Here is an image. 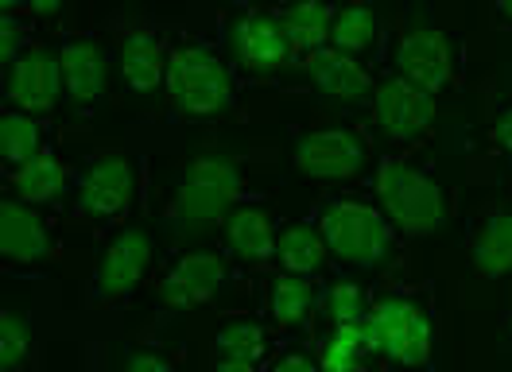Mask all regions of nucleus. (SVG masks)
<instances>
[{
  "label": "nucleus",
  "mask_w": 512,
  "mask_h": 372,
  "mask_svg": "<svg viewBox=\"0 0 512 372\" xmlns=\"http://www.w3.org/2000/svg\"><path fill=\"white\" fill-rule=\"evenodd\" d=\"M326 237L322 229L311 225H291L280 233V245H276V260L284 264L288 276H315L322 264H326Z\"/></svg>",
  "instance_id": "5701e85b"
},
{
  "label": "nucleus",
  "mask_w": 512,
  "mask_h": 372,
  "mask_svg": "<svg viewBox=\"0 0 512 372\" xmlns=\"http://www.w3.org/2000/svg\"><path fill=\"white\" fill-rule=\"evenodd\" d=\"M334 8L330 4H295V8H284L276 12V20L288 31L291 47L299 59H311L330 47V28H334Z\"/></svg>",
  "instance_id": "aec40b11"
},
{
  "label": "nucleus",
  "mask_w": 512,
  "mask_h": 372,
  "mask_svg": "<svg viewBox=\"0 0 512 372\" xmlns=\"http://www.w3.org/2000/svg\"><path fill=\"white\" fill-rule=\"evenodd\" d=\"M326 248L357 272H373L396 252V225L369 202H330L319 217Z\"/></svg>",
  "instance_id": "f03ea898"
},
{
  "label": "nucleus",
  "mask_w": 512,
  "mask_h": 372,
  "mask_svg": "<svg viewBox=\"0 0 512 372\" xmlns=\"http://www.w3.org/2000/svg\"><path fill=\"white\" fill-rule=\"evenodd\" d=\"M128 372H175V369H171V361H163L156 353H140V357L128 361Z\"/></svg>",
  "instance_id": "7c9ffc66"
},
{
  "label": "nucleus",
  "mask_w": 512,
  "mask_h": 372,
  "mask_svg": "<svg viewBox=\"0 0 512 372\" xmlns=\"http://www.w3.org/2000/svg\"><path fill=\"white\" fill-rule=\"evenodd\" d=\"M369 310H373V303H369L365 287H361V283H353V279L330 283V287L322 291V299H319V314L326 318V326L357 322V318H365Z\"/></svg>",
  "instance_id": "bb28decb"
},
{
  "label": "nucleus",
  "mask_w": 512,
  "mask_h": 372,
  "mask_svg": "<svg viewBox=\"0 0 512 372\" xmlns=\"http://www.w3.org/2000/svg\"><path fill=\"white\" fill-rule=\"evenodd\" d=\"M272 372H322V369H319V361H311L307 353H288Z\"/></svg>",
  "instance_id": "2f4dec72"
},
{
  "label": "nucleus",
  "mask_w": 512,
  "mask_h": 372,
  "mask_svg": "<svg viewBox=\"0 0 512 372\" xmlns=\"http://www.w3.org/2000/svg\"><path fill=\"white\" fill-rule=\"evenodd\" d=\"M497 12H501V16H509V20H512V4H497Z\"/></svg>",
  "instance_id": "f704fd0d"
},
{
  "label": "nucleus",
  "mask_w": 512,
  "mask_h": 372,
  "mask_svg": "<svg viewBox=\"0 0 512 372\" xmlns=\"http://www.w3.org/2000/svg\"><path fill=\"white\" fill-rule=\"evenodd\" d=\"M474 268L485 279H505L512 272V210H493L474 241Z\"/></svg>",
  "instance_id": "4be33fe9"
},
{
  "label": "nucleus",
  "mask_w": 512,
  "mask_h": 372,
  "mask_svg": "<svg viewBox=\"0 0 512 372\" xmlns=\"http://www.w3.org/2000/svg\"><path fill=\"white\" fill-rule=\"evenodd\" d=\"M28 349H32V334H28L24 318L0 314V361H4V372H20V365L28 361Z\"/></svg>",
  "instance_id": "c85d7f7f"
},
{
  "label": "nucleus",
  "mask_w": 512,
  "mask_h": 372,
  "mask_svg": "<svg viewBox=\"0 0 512 372\" xmlns=\"http://www.w3.org/2000/svg\"><path fill=\"white\" fill-rule=\"evenodd\" d=\"M233 55L249 70H284L299 59L291 47L288 31L276 16L253 12L233 28Z\"/></svg>",
  "instance_id": "9b49d317"
},
{
  "label": "nucleus",
  "mask_w": 512,
  "mask_h": 372,
  "mask_svg": "<svg viewBox=\"0 0 512 372\" xmlns=\"http://www.w3.org/2000/svg\"><path fill=\"white\" fill-rule=\"evenodd\" d=\"M167 62H171L167 47L148 31H136L121 43V74H125L132 90L152 93L156 86H163L167 82Z\"/></svg>",
  "instance_id": "6ab92c4d"
},
{
  "label": "nucleus",
  "mask_w": 512,
  "mask_h": 372,
  "mask_svg": "<svg viewBox=\"0 0 512 372\" xmlns=\"http://www.w3.org/2000/svg\"><path fill=\"white\" fill-rule=\"evenodd\" d=\"M24 43H28V28L4 8V20H0V55H4V66H12L24 55Z\"/></svg>",
  "instance_id": "c756f323"
},
{
  "label": "nucleus",
  "mask_w": 512,
  "mask_h": 372,
  "mask_svg": "<svg viewBox=\"0 0 512 372\" xmlns=\"http://www.w3.org/2000/svg\"><path fill=\"white\" fill-rule=\"evenodd\" d=\"M241 194V175L222 155L194 159L175 190V225L179 233H202L214 229L222 217L233 214V202Z\"/></svg>",
  "instance_id": "7ed1b4c3"
},
{
  "label": "nucleus",
  "mask_w": 512,
  "mask_h": 372,
  "mask_svg": "<svg viewBox=\"0 0 512 372\" xmlns=\"http://www.w3.org/2000/svg\"><path fill=\"white\" fill-rule=\"evenodd\" d=\"M377 35H381V20H377V12H373V8H365V4H353V8H342V12L334 16L330 47H334V51H342V55H350V59H361V55L377 43Z\"/></svg>",
  "instance_id": "393cba45"
},
{
  "label": "nucleus",
  "mask_w": 512,
  "mask_h": 372,
  "mask_svg": "<svg viewBox=\"0 0 512 372\" xmlns=\"http://www.w3.org/2000/svg\"><path fill=\"white\" fill-rule=\"evenodd\" d=\"M505 326H509V334H512V314H509V318H505Z\"/></svg>",
  "instance_id": "c9c22d12"
},
{
  "label": "nucleus",
  "mask_w": 512,
  "mask_h": 372,
  "mask_svg": "<svg viewBox=\"0 0 512 372\" xmlns=\"http://www.w3.org/2000/svg\"><path fill=\"white\" fill-rule=\"evenodd\" d=\"M225 283V260L214 252H187L160 283V299L171 310H194L210 303Z\"/></svg>",
  "instance_id": "9d476101"
},
{
  "label": "nucleus",
  "mask_w": 512,
  "mask_h": 372,
  "mask_svg": "<svg viewBox=\"0 0 512 372\" xmlns=\"http://www.w3.org/2000/svg\"><path fill=\"white\" fill-rule=\"evenodd\" d=\"M373 117L388 144H416L435 124V97L392 74L373 90Z\"/></svg>",
  "instance_id": "423d86ee"
},
{
  "label": "nucleus",
  "mask_w": 512,
  "mask_h": 372,
  "mask_svg": "<svg viewBox=\"0 0 512 372\" xmlns=\"http://www.w3.org/2000/svg\"><path fill=\"white\" fill-rule=\"evenodd\" d=\"M381 353V338L373 330V318H357L330 326L319 341V369L322 372H365V361Z\"/></svg>",
  "instance_id": "dca6fc26"
},
{
  "label": "nucleus",
  "mask_w": 512,
  "mask_h": 372,
  "mask_svg": "<svg viewBox=\"0 0 512 372\" xmlns=\"http://www.w3.org/2000/svg\"><path fill=\"white\" fill-rule=\"evenodd\" d=\"M148 264H152V237L140 233V229L117 233L105 248L101 264H97V291L109 295V299H121L144 279Z\"/></svg>",
  "instance_id": "f8f14e48"
},
{
  "label": "nucleus",
  "mask_w": 512,
  "mask_h": 372,
  "mask_svg": "<svg viewBox=\"0 0 512 372\" xmlns=\"http://www.w3.org/2000/svg\"><path fill=\"white\" fill-rule=\"evenodd\" d=\"M63 70H59V51L47 47H28L20 59L8 66V97L16 101L20 113H51L63 97Z\"/></svg>",
  "instance_id": "6e6552de"
},
{
  "label": "nucleus",
  "mask_w": 512,
  "mask_h": 372,
  "mask_svg": "<svg viewBox=\"0 0 512 372\" xmlns=\"http://www.w3.org/2000/svg\"><path fill=\"white\" fill-rule=\"evenodd\" d=\"M377 202L381 214L404 237H431L447 221L443 186L404 159H381L377 167Z\"/></svg>",
  "instance_id": "f257e3e1"
},
{
  "label": "nucleus",
  "mask_w": 512,
  "mask_h": 372,
  "mask_svg": "<svg viewBox=\"0 0 512 372\" xmlns=\"http://www.w3.org/2000/svg\"><path fill=\"white\" fill-rule=\"evenodd\" d=\"M396 74L435 97L450 82V74H454L447 35L435 28L408 31L400 39V47H396Z\"/></svg>",
  "instance_id": "1a4fd4ad"
},
{
  "label": "nucleus",
  "mask_w": 512,
  "mask_h": 372,
  "mask_svg": "<svg viewBox=\"0 0 512 372\" xmlns=\"http://www.w3.org/2000/svg\"><path fill=\"white\" fill-rule=\"evenodd\" d=\"M291 163L307 179L338 183V179H353L365 167V144H361V136H353L346 128H322L295 144Z\"/></svg>",
  "instance_id": "0eeeda50"
},
{
  "label": "nucleus",
  "mask_w": 512,
  "mask_h": 372,
  "mask_svg": "<svg viewBox=\"0 0 512 372\" xmlns=\"http://www.w3.org/2000/svg\"><path fill=\"white\" fill-rule=\"evenodd\" d=\"M225 245L245 264H268L276 256V245H280L276 221L256 206H241L225 217Z\"/></svg>",
  "instance_id": "a211bd4d"
},
{
  "label": "nucleus",
  "mask_w": 512,
  "mask_h": 372,
  "mask_svg": "<svg viewBox=\"0 0 512 372\" xmlns=\"http://www.w3.org/2000/svg\"><path fill=\"white\" fill-rule=\"evenodd\" d=\"M369 318L381 338V357L408 369H423L431 361V322L416 299H404V295L377 299Z\"/></svg>",
  "instance_id": "39448f33"
},
{
  "label": "nucleus",
  "mask_w": 512,
  "mask_h": 372,
  "mask_svg": "<svg viewBox=\"0 0 512 372\" xmlns=\"http://www.w3.org/2000/svg\"><path fill=\"white\" fill-rule=\"evenodd\" d=\"M214 349L218 357H233V361H260L264 349H268V330L256 326V322H233V326H222L218 338H214Z\"/></svg>",
  "instance_id": "cd10ccee"
},
{
  "label": "nucleus",
  "mask_w": 512,
  "mask_h": 372,
  "mask_svg": "<svg viewBox=\"0 0 512 372\" xmlns=\"http://www.w3.org/2000/svg\"><path fill=\"white\" fill-rule=\"evenodd\" d=\"M59 70H63V90L66 97H74L78 105H90L105 93V74L109 62L105 51L90 43V39H70L59 47Z\"/></svg>",
  "instance_id": "f3484780"
},
{
  "label": "nucleus",
  "mask_w": 512,
  "mask_h": 372,
  "mask_svg": "<svg viewBox=\"0 0 512 372\" xmlns=\"http://www.w3.org/2000/svg\"><path fill=\"white\" fill-rule=\"evenodd\" d=\"M39 152H43L39 148V124L20 109H4V117H0V155H4V163L12 171H20Z\"/></svg>",
  "instance_id": "a878e982"
},
{
  "label": "nucleus",
  "mask_w": 512,
  "mask_h": 372,
  "mask_svg": "<svg viewBox=\"0 0 512 372\" xmlns=\"http://www.w3.org/2000/svg\"><path fill=\"white\" fill-rule=\"evenodd\" d=\"M214 372H256L253 361H233V357H218L214 361Z\"/></svg>",
  "instance_id": "72a5a7b5"
},
{
  "label": "nucleus",
  "mask_w": 512,
  "mask_h": 372,
  "mask_svg": "<svg viewBox=\"0 0 512 372\" xmlns=\"http://www.w3.org/2000/svg\"><path fill=\"white\" fill-rule=\"evenodd\" d=\"M268 307H272V318L284 326V330H295L311 318V310L319 307V291L311 276H284L272 283V295H268Z\"/></svg>",
  "instance_id": "b1692460"
},
{
  "label": "nucleus",
  "mask_w": 512,
  "mask_h": 372,
  "mask_svg": "<svg viewBox=\"0 0 512 372\" xmlns=\"http://www.w3.org/2000/svg\"><path fill=\"white\" fill-rule=\"evenodd\" d=\"M12 186H16V198L24 206H51V202H59L66 190L63 159L43 148L32 163H24L20 171H12Z\"/></svg>",
  "instance_id": "412c9836"
},
{
  "label": "nucleus",
  "mask_w": 512,
  "mask_h": 372,
  "mask_svg": "<svg viewBox=\"0 0 512 372\" xmlns=\"http://www.w3.org/2000/svg\"><path fill=\"white\" fill-rule=\"evenodd\" d=\"M303 70H307L311 82H315L326 97H334V101H373V90H377L373 74L357 59L334 51V47H326L319 55L303 59Z\"/></svg>",
  "instance_id": "4468645a"
},
{
  "label": "nucleus",
  "mask_w": 512,
  "mask_h": 372,
  "mask_svg": "<svg viewBox=\"0 0 512 372\" xmlns=\"http://www.w3.org/2000/svg\"><path fill=\"white\" fill-rule=\"evenodd\" d=\"M0 252L12 264H35L51 256V229L47 221L24 202L0 206Z\"/></svg>",
  "instance_id": "2eb2a0df"
},
{
  "label": "nucleus",
  "mask_w": 512,
  "mask_h": 372,
  "mask_svg": "<svg viewBox=\"0 0 512 372\" xmlns=\"http://www.w3.org/2000/svg\"><path fill=\"white\" fill-rule=\"evenodd\" d=\"M493 136H497V144L512 155V109H505L501 117H497V128H493Z\"/></svg>",
  "instance_id": "473e14b6"
},
{
  "label": "nucleus",
  "mask_w": 512,
  "mask_h": 372,
  "mask_svg": "<svg viewBox=\"0 0 512 372\" xmlns=\"http://www.w3.org/2000/svg\"><path fill=\"white\" fill-rule=\"evenodd\" d=\"M167 93L175 97V105L194 117H214L233 105V74L214 51L202 47H183L171 51L167 62Z\"/></svg>",
  "instance_id": "20e7f679"
},
{
  "label": "nucleus",
  "mask_w": 512,
  "mask_h": 372,
  "mask_svg": "<svg viewBox=\"0 0 512 372\" xmlns=\"http://www.w3.org/2000/svg\"><path fill=\"white\" fill-rule=\"evenodd\" d=\"M132 198V163L125 155H105L82 175L78 206L94 217H117Z\"/></svg>",
  "instance_id": "ddd939ff"
}]
</instances>
